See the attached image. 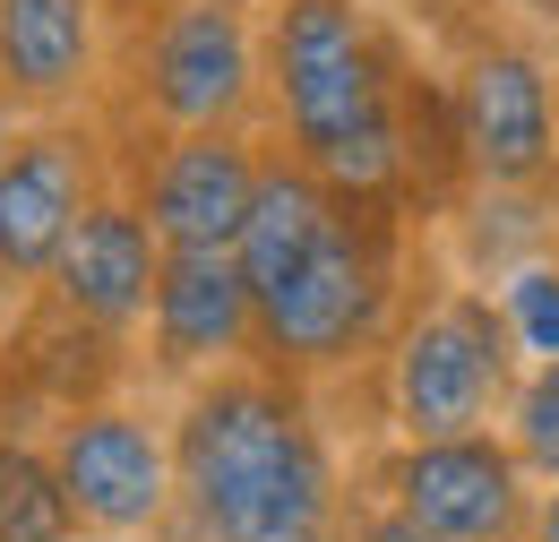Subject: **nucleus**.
<instances>
[{"mask_svg":"<svg viewBox=\"0 0 559 542\" xmlns=\"http://www.w3.org/2000/svg\"><path fill=\"white\" fill-rule=\"evenodd\" d=\"M267 52V130L353 207L421 215L414 104L430 69L405 61L370 0H276L259 26Z\"/></svg>","mask_w":559,"mask_h":542,"instance_id":"nucleus-1","label":"nucleus"},{"mask_svg":"<svg viewBox=\"0 0 559 542\" xmlns=\"http://www.w3.org/2000/svg\"><path fill=\"white\" fill-rule=\"evenodd\" d=\"M173 474L181 508L215 542H353V491L319 422V388L267 362L181 388Z\"/></svg>","mask_w":559,"mask_h":542,"instance_id":"nucleus-2","label":"nucleus"},{"mask_svg":"<svg viewBox=\"0 0 559 542\" xmlns=\"http://www.w3.org/2000/svg\"><path fill=\"white\" fill-rule=\"evenodd\" d=\"M414 224L421 215H405V207L336 199L328 233L267 293H250L259 302V362L301 388L370 370L414 302Z\"/></svg>","mask_w":559,"mask_h":542,"instance_id":"nucleus-3","label":"nucleus"},{"mask_svg":"<svg viewBox=\"0 0 559 542\" xmlns=\"http://www.w3.org/2000/svg\"><path fill=\"white\" fill-rule=\"evenodd\" d=\"M516 344L499 328V302L474 275H439L405 302L396 337L379 353V413L396 439H456V431H499L508 388H516Z\"/></svg>","mask_w":559,"mask_h":542,"instance_id":"nucleus-4","label":"nucleus"},{"mask_svg":"<svg viewBox=\"0 0 559 542\" xmlns=\"http://www.w3.org/2000/svg\"><path fill=\"white\" fill-rule=\"evenodd\" d=\"M130 113L146 130H259L267 52L241 0H164L130 35Z\"/></svg>","mask_w":559,"mask_h":542,"instance_id":"nucleus-5","label":"nucleus"},{"mask_svg":"<svg viewBox=\"0 0 559 542\" xmlns=\"http://www.w3.org/2000/svg\"><path fill=\"white\" fill-rule=\"evenodd\" d=\"M448 113L465 181L483 190H559V69L534 35L474 26L448 69Z\"/></svg>","mask_w":559,"mask_h":542,"instance_id":"nucleus-6","label":"nucleus"},{"mask_svg":"<svg viewBox=\"0 0 559 542\" xmlns=\"http://www.w3.org/2000/svg\"><path fill=\"white\" fill-rule=\"evenodd\" d=\"M44 448L61 466V491H70L86 542H146L181 499L173 422L130 405V397H86V405L52 413Z\"/></svg>","mask_w":559,"mask_h":542,"instance_id":"nucleus-7","label":"nucleus"},{"mask_svg":"<svg viewBox=\"0 0 559 542\" xmlns=\"http://www.w3.org/2000/svg\"><path fill=\"white\" fill-rule=\"evenodd\" d=\"M370 491L421 542H525L543 482L516 466L508 431H456V439H396Z\"/></svg>","mask_w":559,"mask_h":542,"instance_id":"nucleus-8","label":"nucleus"},{"mask_svg":"<svg viewBox=\"0 0 559 542\" xmlns=\"http://www.w3.org/2000/svg\"><path fill=\"white\" fill-rule=\"evenodd\" d=\"M112 173H104V138L78 113L61 121H9L0 146V293L26 302L44 293V275L61 259V241L78 233V215L95 207Z\"/></svg>","mask_w":559,"mask_h":542,"instance_id":"nucleus-9","label":"nucleus"},{"mask_svg":"<svg viewBox=\"0 0 559 542\" xmlns=\"http://www.w3.org/2000/svg\"><path fill=\"white\" fill-rule=\"evenodd\" d=\"M259 173H267L259 130H155V146L121 181L164 233V250H233L241 215L259 199Z\"/></svg>","mask_w":559,"mask_h":542,"instance_id":"nucleus-10","label":"nucleus"},{"mask_svg":"<svg viewBox=\"0 0 559 542\" xmlns=\"http://www.w3.org/2000/svg\"><path fill=\"white\" fill-rule=\"evenodd\" d=\"M146 379L199 388L215 370L259 362V302L233 250H164L155 302H146Z\"/></svg>","mask_w":559,"mask_h":542,"instance_id":"nucleus-11","label":"nucleus"},{"mask_svg":"<svg viewBox=\"0 0 559 542\" xmlns=\"http://www.w3.org/2000/svg\"><path fill=\"white\" fill-rule=\"evenodd\" d=\"M155 275H164V233L146 224V207L130 199V181H104L95 207L78 215V233L61 241L52 275H44V302L70 310L78 328H95V337L130 344L146 328Z\"/></svg>","mask_w":559,"mask_h":542,"instance_id":"nucleus-12","label":"nucleus"},{"mask_svg":"<svg viewBox=\"0 0 559 542\" xmlns=\"http://www.w3.org/2000/svg\"><path fill=\"white\" fill-rule=\"evenodd\" d=\"M112 0H0V104L17 121L86 113L104 86Z\"/></svg>","mask_w":559,"mask_h":542,"instance_id":"nucleus-13","label":"nucleus"},{"mask_svg":"<svg viewBox=\"0 0 559 542\" xmlns=\"http://www.w3.org/2000/svg\"><path fill=\"white\" fill-rule=\"evenodd\" d=\"M439 224H448L456 275L499 284L508 268L559 250V190H483V181H465L456 199L439 207Z\"/></svg>","mask_w":559,"mask_h":542,"instance_id":"nucleus-14","label":"nucleus"},{"mask_svg":"<svg viewBox=\"0 0 559 542\" xmlns=\"http://www.w3.org/2000/svg\"><path fill=\"white\" fill-rule=\"evenodd\" d=\"M0 542H86L44 431L0 422Z\"/></svg>","mask_w":559,"mask_h":542,"instance_id":"nucleus-15","label":"nucleus"},{"mask_svg":"<svg viewBox=\"0 0 559 542\" xmlns=\"http://www.w3.org/2000/svg\"><path fill=\"white\" fill-rule=\"evenodd\" d=\"M490 302H499V328H508V344H516V362H551L559 353V250L508 268L499 284H490Z\"/></svg>","mask_w":559,"mask_h":542,"instance_id":"nucleus-16","label":"nucleus"},{"mask_svg":"<svg viewBox=\"0 0 559 542\" xmlns=\"http://www.w3.org/2000/svg\"><path fill=\"white\" fill-rule=\"evenodd\" d=\"M499 431H508L516 466H525L534 482H559V353H551V362H525V370H516Z\"/></svg>","mask_w":559,"mask_h":542,"instance_id":"nucleus-17","label":"nucleus"},{"mask_svg":"<svg viewBox=\"0 0 559 542\" xmlns=\"http://www.w3.org/2000/svg\"><path fill=\"white\" fill-rule=\"evenodd\" d=\"M499 9H508L534 44H559V0H499Z\"/></svg>","mask_w":559,"mask_h":542,"instance_id":"nucleus-18","label":"nucleus"},{"mask_svg":"<svg viewBox=\"0 0 559 542\" xmlns=\"http://www.w3.org/2000/svg\"><path fill=\"white\" fill-rule=\"evenodd\" d=\"M525 542H559V482L534 491V517H525Z\"/></svg>","mask_w":559,"mask_h":542,"instance_id":"nucleus-19","label":"nucleus"},{"mask_svg":"<svg viewBox=\"0 0 559 542\" xmlns=\"http://www.w3.org/2000/svg\"><path fill=\"white\" fill-rule=\"evenodd\" d=\"M146 542H215V534L199 526V517H190V508H181V499H173V517H164V526H155Z\"/></svg>","mask_w":559,"mask_h":542,"instance_id":"nucleus-20","label":"nucleus"},{"mask_svg":"<svg viewBox=\"0 0 559 542\" xmlns=\"http://www.w3.org/2000/svg\"><path fill=\"white\" fill-rule=\"evenodd\" d=\"M146 9H164V0H112V17H146Z\"/></svg>","mask_w":559,"mask_h":542,"instance_id":"nucleus-21","label":"nucleus"},{"mask_svg":"<svg viewBox=\"0 0 559 542\" xmlns=\"http://www.w3.org/2000/svg\"><path fill=\"white\" fill-rule=\"evenodd\" d=\"M9 121H17V113H9V104H0V146H9Z\"/></svg>","mask_w":559,"mask_h":542,"instance_id":"nucleus-22","label":"nucleus"},{"mask_svg":"<svg viewBox=\"0 0 559 542\" xmlns=\"http://www.w3.org/2000/svg\"><path fill=\"white\" fill-rule=\"evenodd\" d=\"M0 397H9V353H0Z\"/></svg>","mask_w":559,"mask_h":542,"instance_id":"nucleus-23","label":"nucleus"}]
</instances>
